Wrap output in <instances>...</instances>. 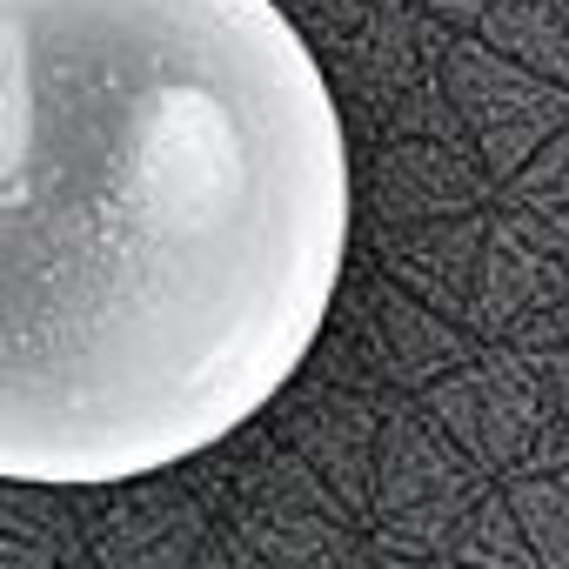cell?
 Here are the masks:
<instances>
[{
    "label": "cell",
    "mask_w": 569,
    "mask_h": 569,
    "mask_svg": "<svg viewBox=\"0 0 569 569\" xmlns=\"http://www.w3.org/2000/svg\"><path fill=\"white\" fill-rule=\"evenodd\" d=\"M342 108L274 0H0V482L254 422L349 268Z\"/></svg>",
    "instance_id": "cell-1"
}]
</instances>
